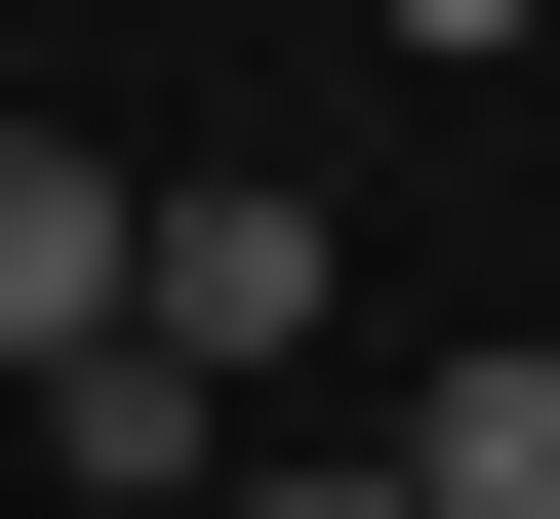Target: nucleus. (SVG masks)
Here are the masks:
<instances>
[{
	"label": "nucleus",
	"instance_id": "obj_1",
	"mask_svg": "<svg viewBox=\"0 0 560 519\" xmlns=\"http://www.w3.org/2000/svg\"><path fill=\"white\" fill-rule=\"evenodd\" d=\"M280 320H320V200H161V240H120V359H200V400H241Z\"/></svg>",
	"mask_w": 560,
	"mask_h": 519
},
{
	"label": "nucleus",
	"instance_id": "obj_4",
	"mask_svg": "<svg viewBox=\"0 0 560 519\" xmlns=\"http://www.w3.org/2000/svg\"><path fill=\"white\" fill-rule=\"evenodd\" d=\"M400 40H441V81H480V40H560V0H400Z\"/></svg>",
	"mask_w": 560,
	"mask_h": 519
},
{
	"label": "nucleus",
	"instance_id": "obj_3",
	"mask_svg": "<svg viewBox=\"0 0 560 519\" xmlns=\"http://www.w3.org/2000/svg\"><path fill=\"white\" fill-rule=\"evenodd\" d=\"M400 519H560V359H521V320L441 359V439H400Z\"/></svg>",
	"mask_w": 560,
	"mask_h": 519
},
{
	"label": "nucleus",
	"instance_id": "obj_2",
	"mask_svg": "<svg viewBox=\"0 0 560 519\" xmlns=\"http://www.w3.org/2000/svg\"><path fill=\"white\" fill-rule=\"evenodd\" d=\"M0 359H120V161L0 120Z\"/></svg>",
	"mask_w": 560,
	"mask_h": 519
},
{
	"label": "nucleus",
	"instance_id": "obj_5",
	"mask_svg": "<svg viewBox=\"0 0 560 519\" xmlns=\"http://www.w3.org/2000/svg\"><path fill=\"white\" fill-rule=\"evenodd\" d=\"M200 519H400V480H200Z\"/></svg>",
	"mask_w": 560,
	"mask_h": 519
}]
</instances>
